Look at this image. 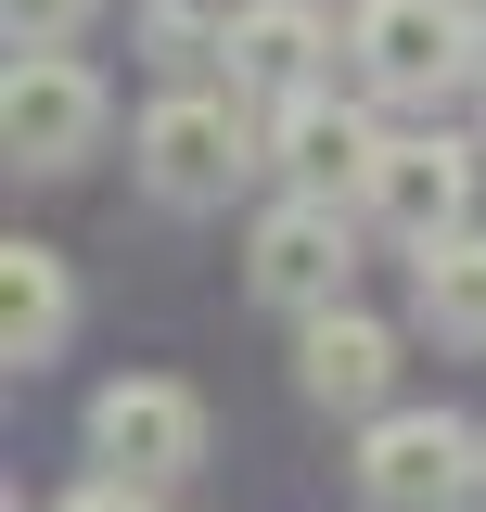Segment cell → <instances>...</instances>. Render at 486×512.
Wrapping results in <instances>:
<instances>
[{
	"label": "cell",
	"instance_id": "9",
	"mask_svg": "<svg viewBox=\"0 0 486 512\" xmlns=\"http://www.w3.org/2000/svg\"><path fill=\"white\" fill-rule=\"evenodd\" d=\"M295 397H307V410H346V423L397 410V333H384L371 308L295 320Z\"/></svg>",
	"mask_w": 486,
	"mask_h": 512
},
{
	"label": "cell",
	"instance_id": "1",
	"mask_svg": "<svg viewBox=\"0 0 486 512\" xmlns=\"http://www.w3.org/2000/svg\"><path fill=\"white\" fill-rule=\"evenodd\" d=\"M128 167H141V192L167 205V218H205V205H231L256 167H269V128L243 116V90L218 77H167L154 103H141V128H128Z\"/></svg>",
	"mask_w": 486,
	"mask_h": 512
},
{
	"label": "cell",
	"instance_id": "6",
	"mask_svg": "<svg viewBox=\"0 0 486 512\" xmlns=\"http://www.w3.org/2000/svg\"><path fill=\"white\" fill-rule=\"evenodd\" d=\"M103 77L77 52H13V77H0V154L26 167V180H64V167H90L103 154Z\"/></svg>",
	"mask_w": 486,
	"mask_h": 512
},
{
	"label": "cell",
	"instance_id": "3",
	"mask_svg": "<svg viewBox=\"0 0 486 512\" xmlns=\"http://www.w3.org/2000/svg\"><path fill=\"white\" fill-rule=\"evenodd\" d=\"M474 39L486 26L461 0H359V13H346V64H359L371 103H448L461 77H486Z\"/></svg>",
	"mask_w": 486,
	"mask_h": 512
},
{
	"label": "cell",
	"instance_id": "4",
	"mask_svg": "<svg viewBox=\"0 0 486 512\" xmlns=\"http://www.w3.org/2000/svg\"><path fill=\"white\" fill-rule=\"evenodd\" d=\"M243 282H256V308H282V320L346 308V282H359V218H346V192H282V205L243 231Z\"/></svg>",
	"mask_w": 486,
	"mask_h": 512
},
{
	"label": "cell",
	"instance_id": "7",
	"mask_svg": "<svg viewBox=\"0 0 486 512\" xmlns=\"http://www.w3.org/2000/svg\"><path fill=\"white\" fill-rule=\"evenodd\" d=\"M359 218L397 231L410 256L448 244V231H474V141H448V128H384V167H371Z\"/></svg>",
	"mask_w": 486,
	"mask_h": 512
},
{
	"label": "cell",
	"instance_id": "17",
	"mask_svg": "<svg viewBox=\"0 0 486 512\" xmlns=\"http://www.w3.org/2000/svg\"><path fill=\"white\" fill-rule=\"evenodd\" d=\"M474 90H486V77H474Z\"/></svg>",
	"mask_w": 486,
	"mask_h": 512
},
{
	"label": "cell",
	"instance_id": "12",
	"mask_svg": "<svg viewBox=\"0 0 486 512\" xmlns=\"http://www.w3.org/2000/svg\"><path fill=\"white\" fill-rule=\"evenodd\" d=\"M410 269H423V333L486 359V231H448V244H423Z\"/></svg>",
	"mask_w": 486,
	"mask_h": 512
},
{
	"label": "cell",
	"instance_id": "15",
	"mask_svg": "<svg viewBox=\"0 0 486 512\" xmlns=\"http://www.w3.org/2000/svg\"><path fill=\"white\" fill-rule=\"evenodd\" d=\"M52 512H154V487H128V474H90V487H64Z\"/></svg>",
	"mask_w": 486,
	"mask_h": 512
},
{
	"label": "cell",
	"instance_id": "14",
	"mask_svg": "<svg viewBox=\"0 0 486 512\" xmlns=\"http://www.w3.org/2000/svg\"><path fill=\"white\" fill-rule=\"evenodd\" d=\"M77 26H90V0H0V39L13 52H77Z\"/></svg>",
	"mask_w": 486,
	"mask_h": 512
},
{
	"label": "cell",
	"instance_id": "8",
	"mask_svg": "<svg viewBox=\"0 0 486 512\" xmlns=\"http://www.w3.org/2000/svg\"><path fill=\"white\" fill-rule=\"evenodd\" d=\"M269 167H282V192H346V205H359L371 167H384V128H371V103H346V90L320 77L295 103H269Z\"/></svg>",
	"mask_w": 486,
	"mask_h": 512
},
{
	"label": "cell",
	"instance_id": "13",
	"mask_svg": "<svg viewBox=\"0 0 486 512\" xmlns=\"http://www.w3.org/2000/svg\"><path fill=\"white\" fill-rule=\"evenodd\" d=\"M218 52H231V13H205V0H141V64H154V77H205Z\"/></svg>",
	"mask_w": 486,
	"mask_h": 512
},
{
	"label": "cell",
	"instance_id": "16",
	"mask_svg": "<svg viewBox=\"0 0 486 512\" xmlns=\"http://www.w3.org/2000/svg\"><path fill=\"white\" fill-rule=\"evenodd\" d=\"M461 13H474V26H486V0H461Z\"/></svg>",
	"mask_w": 486,
	"mask_h": 512
},
{
	"label": "cell",
	"instance_id": "2",
	"mask_svg": "<svg viewBox=\"0 0 486 512\" xmlns=\"http://www.w3.org/2000/svg\"><path fill=\"white\" fill-rule=\"evenodd\" d=\"M346 474H359V512H474L486 500V436L461 410H371Z\"/></svg>",
	"mask_w": 486,
	"mask_h": 512
},
{
	"label": "cell",
	"instance_id": "11",
	"mask_svg": "<svg viewBox=\"0 0 486 512\" xmlns=\"http://www.w3.org/2000/svg\"><path fill=\"white\" fill-rule=\"evenodd\" d=\"M64 333H77V282L52 244H0V359L13 372H52Z\"/></svg>",
	"mask_w": 486,
	"mask_h": 512
},
{
	"label": "cell",
	"instance_id": "10",
	"mask_svg": "<svg viewBox=\"0 0 486 512\" xmlns=\"http://www.w3.org/2000/svg\"><path fill=\"white\" fill-rule=\"evenodd\" d=\"M218 77H231V90H256V103L320 90V77H333V13H320V0H243Z\"/></svg>",
	"mask_w": 486,
	"mask_h": 512
},
{
	"label": "cell",
	"instance_id": "5",
	"mask_svg": "<svg viewBox=\"0 0 486 512\" xmlns=\"http://www.w3.org/2000/svg\"><path fill=\"white\" fill-rule=\"evenodd\" d=\"M90 461L103 474H128V487H192L205 474V397H192L180 372H116L103 397H90Z\"/></svg>",
	"mask_w": 486,
	"mask_h": 512
}]
</instances>
